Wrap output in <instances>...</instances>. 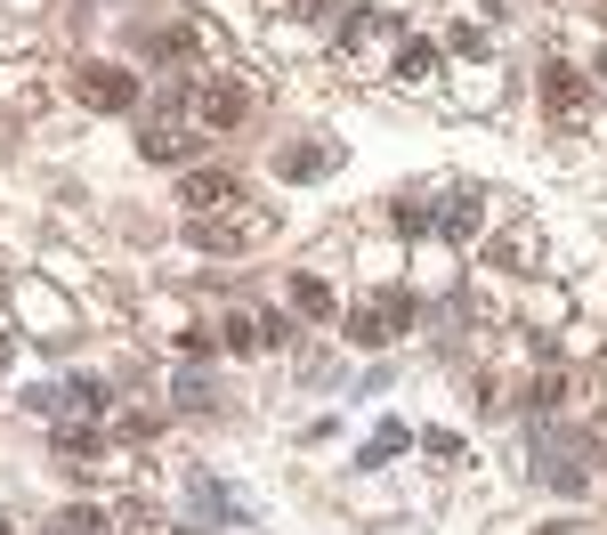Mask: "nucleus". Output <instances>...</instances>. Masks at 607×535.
I'll use <instances>...</instances> for the list:
<instances>
[{
    "label": "nucleus",
    "mask_w": 607,
    "mask_h": 535,
    "mask_svg": "<svg viewBox=\"0 0 607 535\" xmlns=\"http://www.w3.org/2000/svg\"><path fill=\"white\" fill-rule=\"evenodd\" d=\"M405 17L398 9H357L349 24H340V73H357V82H389L405 58Z\"/></svg>",
    "instance_id": "f257e3e1"
},
{
    "label": "nucleus",
    "mask_w": 607,
    "mask_h": 535,
    "mask_svg": "<svg viewBox=\"0 0 607 535\" xmlns=\"http://www.w3.org/2000/svg\"><path fill=\"white\" fill-rule=\"evenodd\" d=\"M178 106H187L195 131H235V122L251 114V90H244V82H227V73H195Z\"/></svg>",
    "instance_id": "f03ea898"
},
{
    "label": "nucleus",
    "mask_w": 607,
    "mask_h": 535,
    "mask_svg": "<svg viewBox=\"0 0 607 535\" xmlns=\"http://www.w3.org/2000/svg\"><path fill=\"white\" fill-rule=\"evenodd\" d=\"M187 236L203 251H244L268 236V212H251V203H227V212H187Z\"/></svg>",
    "instance_id": "7ed1b4c3"
},
{
    "label": "nucleus",
    "mask_w": 607,
    "mask_h": 535,
    "mask_svg": "<svg viewBox=\"0 0 607 535\" xmlns=\"http://www.w3.org/2000/svg\"><path fill=\"white\" fill-rule=\"evenodd\" d=\"M405 325H413V309H405L398 292H381V300H357V309H349V341L357 349H389Z\"/></svg>",
    "instance_id": "20e7f679"
},
{
    "label": "nucleus",
    "mask_w": 607,
    "mask_h": 535,
    "mask_svg": "<svg viewBox=\"0 0 607 535\" xmlns=\"http://www.w3.org/2000/svg\"><path fill=\"white\" fill-rule=\"evenodd\" d=\"M73 97L97 106V114H130V106H138V82H130L122 65H82V73H73Z\"/></svg>",
    "instance_id": "39448f33"
},
{
    "label": "nucleus",
    "mask_w": 607,
    "mask_h": 535,
    "mask_svg": "<svg viewBox=\"0 0 607 535\" xmlns=\"http://www.w3.org/2000/svg\"><path fill=\"white\" fill-rule=\"evenodd\" d=\"M543 97H551V114H559V122H584V114H591V90H584V73H575V65H559V58L543 65Z\"/></svg>",
    "instance_id": "423d86ee"
},
{
    "label": "nucleus",
    "mask_w": 607,
    "mask_h": 535,
    "mask_svg": "<svg viewBox=\"0 0 607 535\" xmlns=\"http://www.w3.org/2000/svg\"><path fill=\"white\" fill-rule=\"evenodd\" d=\"M535 454H543V446H535ZM535 471H543V479H551V487H559V495H591V471H584V439L551 446V454H543Z\"/></svg>",
    "instance_id": "0eeeda50"
},
{
    "label": "nucleus",
    "mask_w": 607,
    "mask_h": 535,
    "mask_svg": "<svg viewBox=\"0 0 607 535\" xmlns=\"http://www.w3.org/2000/svg\"><path fill=\"white\" fill-rule=\"evenodd\" d=\"M178 203H187V212H227V203H244V187H235L227 171H187L178 178Z\"/></svg>",
    "instance_id": "6e6552de"
},
{
    "label": "nucleus",
    "mask_w": 607,
    "mask_h": 535,
    "mask_svg": "<svg viewBox=\"0 0 607 535\" xmlns=\"http://www.w3.org/2000/svg\"><path fill=\"white\" fill-rule=\"evenodd\" d=\"M438 227H445L454 244H470V236L486 227V195H454V212H438Z\"/></svg>",
    "instance_id": "1a4fd4ad"
},
{
    "label": "nucleus",
    "mask_w": 607,
    "mask_h": 535,
    "mask_svg": "<svg viewBox=\"0 0 607 535\" xmlns=\"http://www.w3.org/2000/svg\"><path fill=\"white\" fill-rule=\"evenodd\" d=\"M138 155H146V163H178V155H187V131H178V122H146Z\"/></svg>",
    "instance_id": "9d476101"
},
{
    "label": "nucleus",
    "mask_w": 607,
    "mask_h": 535,
    "mask_svg": "<svg viewBox=\"0 0 607 535\" xmlns=\"http://www.w3.org/2000/svg\"><path fill=\"white\" fill-rule=\"evenodd\" d=\"M227 349H235V357H251V349H268V325H259L251 309H235V317H227Z\"/></svg>",
    "instance_id": "9b49d317"
},
{
    "label": "nucleus",
    "mask_w": 607,
    "mask_h": 535,
    "mask_svg": "<svg viewBox=\"0 0 607 535\" xmlns=\"http://www.w3.org/2000/svg\"><path fill=\"white\" fill-rule=\"evenodd\" d=\"M58 414H105V390H97V381H65V390H58Z\"/></svg>",
    "instance_id": "f8f14e48"
},
{
    "label": "nucleus",
    "mask_w": 607,
    "mask_h": 535,
    "mask_svg": "<svg viewBox=\"0 0 607 535\" xmlns=\"http://www.w3.org/2000/svg\"><path fill=\"white\" fill-rule=\"evenodd\" d=\"M340 163V146H300V155H284V178H325Z\"/></svg>",
    "instance_id": "ddd939ff"
},
{
    "label": "nucleus",
    "mask_w": 607,
    "mask_h": 535,
    "mask_svg": "<svg viewBox=\"0 0 607 535\" xmlns=\"http://www.w3.org/2000/svg\"><path fill=\"white\" fill-rule=\"evenodd\" d=\"M430 65H438V49H430V41H405V58H398V82H421Z\"/></svg>",
    "instance_id": "4468645a"
},
{
    "label": "nucleus",
    "mask_w": 607,
    "mask_h": 535,
    "mask_svg": "<svg viewBox=\"0 0 607 535\" xmlns=\"http://www.w3.org/2000/svg\"><path fill=\"white\" fill-rule=\"evenodd\" d=\"M292 300H300V309H308V317H332V292H325V285H316V276H300V285H292Z\"/></svg>",
    "instance_id": "2eb2a0df"
},
{
    "label": "nucleus",
    "mask_w": 607,
    "mask_h": 535,
    "mask_svg": "<svg viewBox=\"0 0 607 535\" xmlns=\"http://www.w3.org/2000/svg\"><path fill=\"white\" fill-rule=\"evenodd\" d=\"M398 446H405V430H381V439L364 446V471H381V463H389V454H398Z\"/></svg>",
    "instance_id": "dca6fc26"
},
{
    "label": "nucleus",
    "mask_w": 607,
    "mask_h": 535,
    "mask_svg": "<svg viewBox=\"0 0 607 535\" xmlns=\"http://www.w3.org/2000/svg\"><path fill=\"white\" fill-rule=\"evenodd\" d=\"M284 9H292V17H325V0H284Z\"/></svg>",
    "instance_id": "f3484780"
},
{
    "label": "nucleus",
    "mask_w": 607,
    "mask_h": 535,
    "mask_svg": "<svg viewBox=\"0 0 607 535\" xmlns=\"http://www.w3.org/2000/svg\"><path fill=\"white\" fill-rule=\"evenodd\" d=\"M9 357H17V349H9V325H0V373H9Z\"/></svg>",
    "instance_id": "a211bd4d"
},
{
    "label": "nucleus",
    "mask_w": 607,
    "mask_h": 535,
    "mask_svg": "<svg viewBox=\"0 0 607 535\" xmlns=\"http://www.w3.org/2000/svg\"><path fill=\"white\" fill-rule=\"evenodd\" d=\"M599 82H607V49H599Z\"/></svg>",
    "instance_id": "6ab92c4d"
},
{
    "label": "nucleus",
    "mask_w": 607,
    "mask_h": 535,
    "mask_svg": "<svg viewBox=\"0 0 607 535\" xmlns=\"http://www.w3.org/2000/svg\"><path fill=\"white\" fill-rule=\"evenodd\" d=\"M543 535H567V527H543Z\"/></svg>",
    "instance_id": "aec40b11"
},
{
    "label": "nucleus",
    "mask_w": 607,
    "mask_h": 535,
    "mask_svg": "<svg viewBox=\"0 0 607 535\" xmlns=\"http://www.w3.org/2000/svg\"><path fill=\"white\" fill-rule=\"evenodd\" d=\"M0 535H9V519H0Z\"/></svg>",
    "instance_id": "412c9836"
}]
</instances>
